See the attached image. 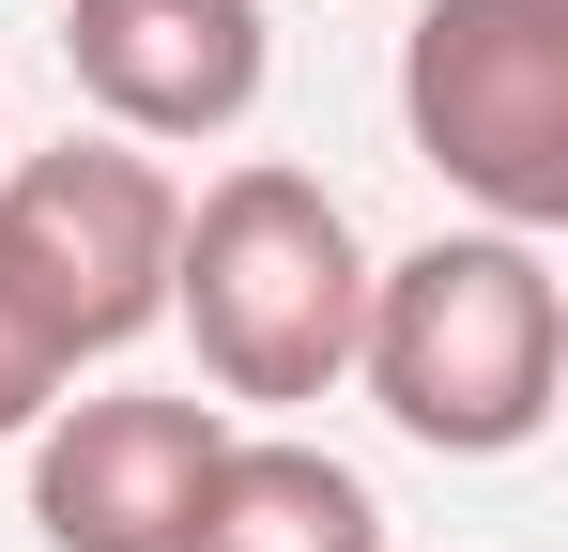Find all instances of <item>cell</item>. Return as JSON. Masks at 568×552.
I'll list each match as a JSON object with an SVG mask.
<instances>
[{"mask_svg":"<svg viewBox=\"0 0 568 552\" xmlns=\"http://www.w3.org/2000/svg\"><path fill=\"white\" fill-rule=\"evenodd\" d=\"M354 384L384 430L430 460H523L568 399V292L554 246L523 231H430L369 262V323H354Z\"/></svg>","mask_w":568,"mask_h":552,"instance_id":"obj_1","label":"cell"},{"mask_svg":"<svg viewBox=\"0 0 568 552\" xmlns=\"http://www.w3.org/2000/svg\"><path fill=\"white\" fill-rule=\"evenodd\" d=\"M170 323L200 338V384L246 415H307L354 384V323H369V231L338 215V184L277 170H215L170 231Z\"/></svg>","mask_w":568,"mask_h":552,"instance_id":"obj_2","label":"cell"},{"mask_svg":"<svg viewBox=\"0 0 568 552\" xmlns=\"http://www.w3.org/2000/svg\"><path fill=\"white\" fill-rule=\"evenodd\" d=\"M399 139L476 200V231H568V0H415L399 31Z\"/></svg>","mask_w":568,"mask_h":552,"instance_id":"obj_3","label":"cell"},{"mask_svg":"<svg viewBox=\"0 0 568 552\" xmlns=\"http://www.w3.org/2000/svg\"><path fill=\"white\" fill-rule=\"evenodd\" d=\"M170 231H185V184L154 170L139 139H108V123L0 170V262L31 276V307L62 323L78 368L170 323Z\"/></svg>","mask_w":568,"mask_h":552,"instance_id":"obj_4","label":"cell"},{"mask_svg":"<svg viewBox=\"0 0 568 552\" xmlns=\"http://www.w3.org/2000/svg\"><path fill=\"white\" fill-rule=\"evenodd\" d=\"M215 446H231V415L170 399V384L47 399V430H31V522H47V552H170L200 476H215Z\"/></svg>","mask_w":568,"mask_h":552,"instance_id":"obj_5","label":"cell"},{"mask_svg":"<svg viewBox=\"0 0 568 552\" xmlns=\"http://www.w3.org/2000/svg\"><path fill=\"white\" fill-rule=\"evenodd\" d=\"M262 62H277L262 0H78V16H62L78 108H93L108 139H139V154L231 139V123L262 108Z\"/></svg>","mask_w":568,"mask_h":552,"instance_id":"obj_6","label":"cell"},{"mask_svg":"<svg viewBox=\"0 0 568 552\" xmlns=\"http://www.w3.org/2000/svg\"><path fill=\"white\" fill-rule=\"evenodd\" d=\"M170 552H384V507L354 460L292 446V430H231Z\"/></svg>","mask_w":568,"mask_h":552,"instance_id":"obj_7","label":"cell"},{"mask_svg":"<svg viewBox=\"0 0 568 552\" xmlns=\"http://www.w3.org/2000/svg\"><path fill=\"white\" fill-rule=\"evenodd\" d=\"M47 399H78V354H62V323L31 307V276L0 262V446H31Z\"/></svg>","mask_w":568,"mask_h":552,"instance_id":"obj_8","label":"cell"}]
</instances>
